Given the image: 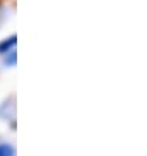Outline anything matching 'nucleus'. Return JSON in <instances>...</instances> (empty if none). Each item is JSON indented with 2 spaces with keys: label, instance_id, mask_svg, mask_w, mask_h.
<instances>
[{
  "label": "nucleus",
  "instance_id": "obj_1",
  "mask_svg": "<svg viewBox=\"0 0 147 156\" xmlns=\"http://www.w3.org/2000/svg\"><path fill=\"white\" fill-rule=\"evenodd\" d=\"M16 46V36H12L11 38H7L3 42H0V53H8L9 50H13Z\"/></svg>",
  "mask_w": 147,
  "mask_h": 156
},
{
  "label": "nucleus",
  "instance_id": "obj_2",
  "mask_svg": "<svg viewBox=\"0 0 147 156\" xmlns=\"http://www.w3.org/2000/svg\"><path fill=\"white\" fill-rule=\"evenodd\" d=\"M15 155V150L8 144H0V156H12Z\"/></svg>",
  "mask_w": 147,
  "mask_h": 156
}]
</instances>
